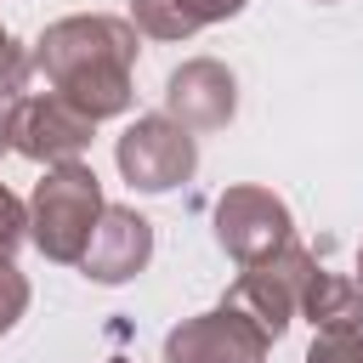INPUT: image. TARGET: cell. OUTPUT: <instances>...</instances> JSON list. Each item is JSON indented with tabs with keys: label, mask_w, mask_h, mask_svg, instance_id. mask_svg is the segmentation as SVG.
I'll list each match as a JSON object with an SVG mask.
<instances>
[{
	"label": "cell",
	"mask_w": 363,
	"mask_h": 363,
	"mask_svg": "<svg viewBox=\"0 0 363 363\" xmlns=\"http://www.w3.org/2000/svg\"><path fill=\"white\" fill-rule=\"evenodd\" d=\"M62 102H74L85 119H113L130 108V74H136V23L85 11V17H57L34 40L28 57Z\"/></svg>",
	"instance_id": "obj_1"
},
{
	"label": "cell",
	"mask_w": 363,
	"mask_h": 363,
	"mask_svg": "<svg viewBox=\"0 0 363 363\" xmlns=\"http://www.w3.org/2000/svg\"><path fill=\"white\" fill-rule=\"evenodd\" d=\"M96 216H102V182H96V170L85 159L45 164V182H34V199H28V238H34V250L45 261L79 267Z\"/></svg>",
	"instance_id": "obj_2"
},
{
	"label": "cell",
	"mask_w": 363,
	"mask_h": 363,
	"mask_svg": "<svg viewBox=\"0 0 363 363\" xmlns=\"http://www.w3.org/2000/svg\"><path fill=\"white\" fill-rule=\"evenodd\" d=\"M113 159H119V176H125L136 193H170V187L193 182V170H199V142H193V130L176 125L170 113H142V119L119 136Z\"/></svg>",
	"instance_id": "obj_3"
},
{
	"label": "cell",
	"mask_w": 363,
	"mask_h": 363,
	"mask_svg": "<svg viewBox=\"0 0 363 363\" xmlns=\"http://www.w3.org/2000/svg\"><path fill=\"white\" fill-rule=\"evenodd\" d=\"M267 352H272V335L227 295L221 306L182 318L164 335V363H267Z\"/></svg>",
	"instance_id": "obj_4"
},
{
	"label": "cell",
	"mask_w": 363,
	"mask_h": 363,
	"mask_svg": "<svg viewBox=\"0 0 363 363\" xmlns=\"http://www.w3.org/2000/svg\"><path fill=\"white\" fill-rule=\"evenodd\" d=\"M312 255L289 238L284 250H272V255H261V261H250L244 272H238V284L227 289V301L233 306H244L272 340L289 329V318H295V306H301V289H306V278H312Z\"/></svg>",
	"instance_id": "obj_5"
},
{
	"label": "cell",
	"mask_w": 363,
	"mask_h": 363,
	"mask_svg": "<svg viewBox=\"0 0 363 363\" xmlns=\"http://www.w3.org/2000/svg\"><path fill=\"white\" fill-rule=\"evenodd\" d=\"M289 238H295V221H289V204L272 187H227L216 199V244L238 267L284 250Z\"/></svg>",
	"instance_id": "obj_6"
},
{
	"label": "cell",
	"mask_w": 363,
	"mask_h": 363,
	"mask_svg": "<svg viewBox=\"0 0 363 363\" xmlns=\"http://www.w3.org/2000/svg\"><path fill=\"white\" fill-rule=\"evenodd\" d=\"M91 130L96 119H85L74 102H62L57 91L45 96H17L11 108V147L34 164H62V159H79L91 147Z\"/></svg>",
	"instance_id": "obj_7"
},
{
	"label": "cell",
	"mask_w": 363,
	"mask_h": 363,
	"mask_svg": "<svg viewBox=\"0 0 363 363\" xmlns=\"http://www.w3.org/2000/svg\"><path fill=\"white\" fill-rule=\"evenodd\" d=\"M233 108H238V79L216 57H193L164 79V113L176 125H187L193 136L199 130H221L233 119Z\"/></svg>",
	"instance_id": "obj_8"
},
{
	"label": "cell",
	"mask_w": 363,
	"mask_h": 363,
	"mask_svg": "<svg viewBox=\"0 0 363 363\" xmlns=\"http://www.w3.org/2000/svg\"><path fill=\"white\" fill-rule=\"evenodd\" d=\"M147 261H153V227L130 204H102V216L91 227V244L79 255L85 278L91 284H130Z\"/></svg>",
	"instance_id": "obj_9"
},
{
	"label": "cell",
	"mask_w": 363,
	"mask_h": 363,
	"mask_svg": "<svg viewBox=\"0 0 363 363\" xmlns=\"http://www.w3.org/2000/svg\"><path fill=\"white\" fill-rule=\"evenodd\" d=\"M250 0H130V23L147 40H187L210 23L238 17Z\"/></svg>",
	"instance_id": "obj_10"
},
{
	"label": "cell",
	"mask_w": 363,
	"mask_h": 363,
	"mask_svg": "<svg viewBox=\"0 0 363 363\" xmlns=\"http://www.w3.org/2000/svg\"><path fill=\"white\" fill-rule=\"evenodd\" d=\"M318 335H346V329H363V284L357 278H340V272H323L312 267L306 289H301V306H295Z\"/></svg>",
	"instance_id": "obj_11"
},
{
	"label": "cell",
	"mask_w": 363,
	"mask_h": 363,
	"mask_svg": "<svg viewBox=\"0 0 363 363\" xmlns=\"http://www.w3.org/2000/svg\"><path fill=\"white\" fill-rule=\"evenodd\" d=\"M28 312V278L11 267V255H0V335Z\"/></svg>",
	"instance_id": "obj_12"
},
{
	"label": "cell",
	"mask_w": 363,
	"mask_h": 363,
	"mask_svg": "<svg viewBox=\"0 0 363 363\" xmlns=\"http://www.w3.org/2000/svg\"><path fill=\"white\" fill-rule=\"evenodd\" d=\"M28 74H34V62H28V51L0 28V96H23V85H28Z\"/></svg>",
	"instance_id": "obj_13"
},
{
	"label": "cell",
	"mask_w": 363,
	"mask_h": 363,
	"mask_svg": "<svg viewBox=\"0 0 363 363\" xmlns=\"http://www.w3.org/2000/svg\"><path fill=\"white\" fill-rule=\"evenodd\" d=\"M306 363H363V329H346V335H318L306 346Z\"/></svg>",
	"instance_id": "obj_14"
},
{
	"label": "cell",
	"mask_w": 363,
	"mask_h": 363,
	"mask_svg": "<svg viewBox=\"0 0 363 363\" xmlns=\"http://www.w3.org/2000/svg\"><path fill=\"white\" fill-rule=\"evenodd\" d=\"M23 238H28V204L0 182V255H11Z\"/></svg>",
	"instance_id": "obj_15"
},
{
	"label": "cell",
	"mask_w": 363,
	"mask_h": 363,
	"mask_svg": "<svg viewBox=\"0 0 363 363\" xmlns=\"http://www.w3.org/2000/svg\"><path fill=\"white\" fill-rule=\"evenodd\" d=\"M11 108H17V102H11V96H0V153L11 147Z\"/></svg>",
	"instance_id": "obj_16"
},
{
	"label": "cell",
	"mask_w": 363,
	"mask_h": 363,
	"mask_svg": "<svg viewBox=\"0 0 363 363\" xmlns=\"http://www.w3.org/2000/svg\"><path fill=\"white\" fill-rule=\"evenodd\" d=\"M357 272H363V250H357ZM357 284H363V278H357Z\"/></svg>",
	"instance_id": "obj_17"
},
{
	"label": "cell",
	"mask_w": 363,
	"mask_h": 363,
	"mask_svg": "<svg viewBox=\"0 0 363 363\" xmlns=\"http://www.w3.org/2000/svg\"><path fill=\"white\" fill-rule=\"evenodd\" d=\"M318 6H335V0H318Z\"/></svg>",
	"instance_id": "obj_18"
},
{
	"label": "cell",
	"mask_w": 363,
	"mask_h": 363,
	"mask_svg": "<svg viewBox=\"0 0 363 363\" xmlns=\"http://www.w3.org/2000/svg\"><path fill=\"white\" fill-rule=\"evenodd\" d=\"M119 363H125V357H119Z\"/></svg>",
	"instance_id": "obj_19"
}]
</instances>
